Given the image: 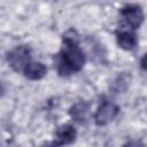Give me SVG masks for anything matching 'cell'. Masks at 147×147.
I'll return each mask as SVG.
<instances>
[{
	"mask_svg": "<svg viewBox=\"0 0 147 147\" xmlns=\"http://www.w3.org/2000/svg\"><path fill=\"white\" fill-rule=\"evenodd\" d=\"M85 54L79 47L78 33L69 30L63 34V47L57 56V72L60 76H70L78 72L85 64Z\"/></svg>",
	"mask_w": 147,
	"mask_h": 147,
	"instance_id": "obj_1",
	"label": "cell"
},
{
	"mask_svg": "<svg viewBox=\"0 0 147 147\" xmlns=\"http://www.w3.org/2000/svg\"><path fill=\"white\" fill-rule=\"evenodd\" d=\"M7 61L15 71H23L29 62H31V51L25 45L17 46L8 53Z\"/></svg>",
	"mask_w": 147,
	"mask_h": 147,
	"instance_id": "obj_2",
	"label": "cell"
},
{
	"mask_svg": "<svg viewBox=\"0 0 147 147\" xmlns=\"http://www.w3.org/2000/svg\"><path fill=\"white\" fill-rule=\"evenodd\" d=\"M118 111H119V108L116 103H114L113 101H109V100H103L100 103V106L98 107L96 113L94 115L95 124L99 126L108 124L117 116Z\"/></svg>",
	"mask_w": 147,
	"mask_h": 147,
	"instance_id": "obj_3",
	"label": "cell"
},
{
	"mask_svg": "<svg viewBox=\"0 0 147 147\" xmlns=\"http://www.w3.org/2000/svg\"><path fill=\"white\" fill-rule=\"evenodd\" d=\"M121 16L125 25L132 30L140 28L144 22V11L138 5H126L121 9Z\"/></svg>",
	"mask_w": 147,
	"mask_h": 147,
	"instance_id": "obj_4",
	"label": "cell"
},
{
	"mask_svg": "<svg viewBox=\"0 0 147 147\" xmlns=\"http://www.w3.org/2000/svg\"><path fill=\"white\" fill-rule=\"evenodd\" d=\"M76 130L70 124H64L60 126L56 131L55 145H70L76 139Z\"/></svg>",
	"mask_w": 147,
	"mask_h": 147,
	"instance_id": "obj_5",
	"label": "cell"
},
{
	"mask_svg": "<svg viewBox=\"0 0 147 147\" xmlns=\"http://www.w3.org/2000/svg\"><path fill=\"white\" fill-rule=\"evenodd\" d=\"M116 41L117 45L125 51H132L137 46V37L131 30L118 31L116 33Z\"/></svg>",
	"mask_w": 147,
	"mask_h": 147,
	"instance_id": "obj_6",
	"label": "cell"
},
{
	"mask_svg": "<svg viewBox=\"0 0 147 147\" xmlns=\"http://www.w3.org/2000/svg\"><path fill=\"white\" fill-rule=\"evenodd\" d=\"M47 72L46 67L41 62H29V64L24 68L23 74L30 80H39L41 79Z\"/></svg>",
	"mask_w": 147,
	"mask_h": 147,
	"instance_id": "obj_7",
	"label": "cell"
},
{
	"mask_svg": "<svg viewBox=\"0 0 147 147\" xmlns=\"http://www.w3.org/2000/svg\"><path fill=\"white\" fill-rule=\"evenodd\" d=\"M88 110H90V106L88 103H86L85 101H79L77 103H75L71 108H70V116L72 119H75L78 123H84L87 118L88 115Z\"/></svg>",
	"mask_w": 147,
	"mask_h": 147,
	"instance_id": "obj_8",
	"label": "cell"
},
{
	"mask_svg": "<svg viewBox=\"0 0 147 147\" xmlns=\"http://www.w3.org/2000/svg\"><path fill=\"white\" fill-rule=\"evenodd\" d=\"M140 67L144 71H147V53L141 57L140 60Z\"/></svg>",
	"mask_w": 147,
	"mask_h": 147,
	"instance_id": "obj_9",
	"label": "cell"
}]
</instances>
